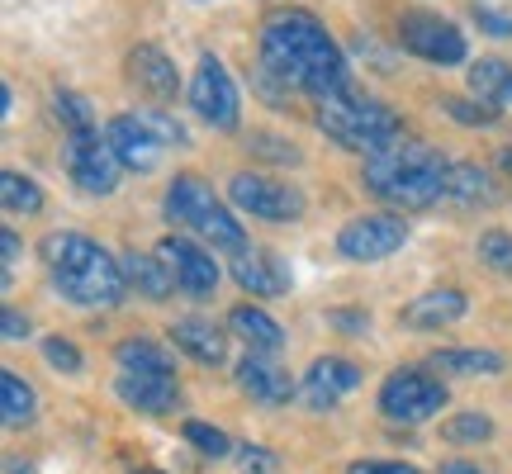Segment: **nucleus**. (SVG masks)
<instances>
[{"label":"nucleus","instance_id":"nucleus-1","mask_svg":"<svg viewBox=\"0 0 512 474\" xmlns=\"http://www.w3.org/2000/svg\"><path fill=\"white\" fill-rule=\"evenodd\" d=\"M261 76H271L285 95L299 91L309 100H332L351 91L347 53L337 48L328 24L299 5H280L261 19Z\"/></svg>","mask_w":512,"mask_h":474},{"label":"nucleus","instance_id":"nucleus-2","mask_svg":"<svg viewBox=\"0 0 512 474\" xmlns=\"http://www.w3.org/2000/svg\"><path fill=\"white\" fill-rule=\"evenodd\" d=\"M38 256L53 275L57 294L76 309H114L128 290L124 261L86 233H48L38 242Z\"/></svg>","mask_w":512,"mask_h":474},{"label":"nucleus","instance_id":"nucleus-3","mask_svg":"<svg viewBox=\"0 0 512 474\" xmlns=\"http://www.w3.org/2000/svg\"><path fill=\"white\" fill-rule=\"evenodd\" d=\"M446 157L427 143H394L380 157H366L361 181L375 200L394 209H432L446 200Z\"/></svg>","mask_w":512,"mask_h":474},{"label":"nucleus","instance_id":"nucleus-4","mask_svg":"<svg viewBox=\"0 0 512 474\" xmlns=\"http://www.w3.org/2000/svg\"><path fill=\"white\" fill-rule=\"evenodd\" d=\"M318 128L328 133L337 147L347 152H366V157H380L394 143H403V119L384 100L375 95H356L342 91L332 100H318Z\"/></svg>","mask_w":512,"mask_h":474},{"label":"nucleus","instance_id":"nucleus-5","mask_svg":"<svg viewBox=\"0 0 512 474\" xmlns=\"http://www.w3.org/2000/svg\"><path fill=\"white\" fill-rule=\"evenodd\" d=\"M166 219L176 223V228H190L195 237H204L214 252H247L252 242H247V228L242 219H233V209L200 181V176H176V181L166 185Z\"/></svg>","mask_w":512,"mask_h":474},{"label":"nucleus","instance_id":"nucleus-6","mask_svg":"<svg viewBox=\"0 0 512 474\" xmlns=\"http://www.w3.org/2000/svg\"><path fill=\"white\" fill-rule=\"evenodd\" d=\"M446 408V384L437 375H427L418 365H399L394 375H384L380 384V413L389 422H403V427H418V422L437 418Z\"/></svg>","mask_w":512,"mask_h":474},{"label":"nucleus","instance_id":"nucleus-7","mask_svg":"<svg viewBox=\"0 0 512 474\" xmlns=\"http://www.w3.org/2000/svg\"><path fill=\"white\" fill-rule=\"evenodd\" d=\"M190 110L200 114L209 128H219V133H233L242 119V95H238V81L233 72L223 67V57L204 53L195 62V76H190Z\"/></svg>","mask_w":512,"mask_h":474},{"label":"nucleus","instance_id":"nucleus-8","mask_svg":"<svg viewBox=\"0 0 512 474\" xmlns=\"http://www.w3.org/2000/svg\"><path fill=\"white\" fill-rule=\"evenodd\" d=\"M228 200L238 204L242 214L266 219V223H299L304 209H309L299 185L271 181V176H261V171H238V176L228 181Z\"/></svg>","mask_w":512,"mask_h":474},{"label":"nucleus","instance_id":"nucleus-9","mask_svg":"<svg viewBox=\"0 0 512 474\" xmlns=\"http://www.w3.org/2000/svg\"><path fill=\"white\" fill-rule=\"evenodd\" d=\"M399 43H403V53L422 57V62H432V67H460V62L470 57L465 34L441 15H403Z\"/></svg>","mask_w":512,"mask_h":474},{"label":"nucleus","instance_id":"nucleus-10","mask_svg":"<svg viewBox=\"0 0 512 474\" xmlns=\"http://www.w3.org/2000/svg\"><path fill=\"white\" fill-rule=\"evenodd\" d=\"M62 162H67V176L76 181V190H86V195H114L119 190L124 166H119V157L100 133H67Z\"/></svg>","mask_w":512,"mask_h":474},{"label":"nucleus","instance_id":"nucleus-11","mask_svg":"<svg viewBox=\"0 0 512 474\" xmlns=\"http://www.w3.org/2000/svg\"><path fill=\"white\" fill-rule=\"evenodd\" d=\"M408 242V223L399 214H361V219H347L342 223V233H337V252L347 256V261H384V256H394Z\"/></svg>","mask_w":512,"mask_h":474},{"label":"nucleus","instance_id":"nucleus-12","mask_svg":"<svg viewBox=\"0 0 512 474\" xmlns=\"http://www.w3.org/2000/svg\"><path fill=\"white\" fill-rule=\"evenodd\" d=\"M157 256L166 261L176 290L190 294V299H209V294L219 290V261L204 252L195 237H181V233L162 237V242H157Z\"/></svg>","mask_w":512,"mask_h":474},{"label":"nucleus","instance_id":"nucleus-13","mask_svg":"<svg viewBox=\"0 0 512 474\" xmlns=\"http://www.w3.org/2000/svg\"><path fill=\"white\" fill-rule=\"evenodd\" d=\"M105 143H110V152L119 157V166L124 171H157V162H162V143H157V133L138 119V114H114L110 124H105Z\"/></svg>","mask_w":512,"mask_h":474},{"label":"nucleus","instance_id":"nucleus-14","mask_svg":"<svg viewBox=\"0 0 512 474\" xmlns=\"http://www.w3.org/2000/svg\"><path fill=\"white\" fill-rule=\"evenodd\" d=\"M356 384H361V365L356 361H347V356H318V361L309 365L304 384H299V399L309 403L313 413H328Z\"/></svg>","mask_w":512,"mask_h":474},{"label":"nucleus","instance_id":"nucleus-15","mask_svg":"<svg viewBox=\"0 0 512 474\" xmlns=\"http://www.w3.org/2000/svg\"><path fill=\"white\" fill-rule=\"evenodd\" d=\"M114 394H119L124 408L147 413V418H162V413H176V408H181V384H176V375H128V370H119Z\"/></svg>","mask_w":512,"mask_h":474},{"label":"nucleus","instance_id":"nucleus-16","mask_svg":"<svg viewBox=\"0 0 512 474\" xmlns=\"http://www.w3.org/2000/svg\"><path fill=\"white\" fill-rule=\"evenodd\" d=\"M238 389L252 403H261V408H285V403L299 394L290 375H285L275 361L256 356V351H247V356L238 361Z\"/></svg>","mask_w":512,"mask_h":474},{"label":"nucleus","instance_id":"nucleus-17","mask_svg":"<svg viewBox=\"0 0 512 474\" xmlns=\"http://www.w3.org/2000/svg\"><path fill=\"white\" fill-rule=\"evenodd\" d=\"M128 81L143 95L162 100V105L176 100V91H181V72H176V62H171L157 43H138V48L128 53Z\"/></svg>","mask_w":512,"mask_h":474},{"label":"nucleus","instance_id":"nucleus-18","mask_svg":"<svg viewBox=\"0 0 512 474\" xmlns=\"http://www.w3.org/2000/svg\"><path fill=\"white\" fill-rule=\"evenodd\" d=\"M465 309H470V299L446 285V290H427L418 299H408L399 309V323L413 332H441V328H451V323H460Z\"/></svg>","mask_w":512,"mask_h":474},{"label":"nucleus","instance_id":"nucleus-19","mask_svg":"<svg viewBox=\"0 0 512 474\" xmlns=\"http://www.w3.org/2000/svg\"><path fill=\"white\" fill-rule=\"evenodd\" d=\"M233 280L256 299H275V294L290 290V266L266 247H247V252L233 256Z\"/></svg>","mask_w":512,"mask_h":474},{"label":"nucleus","instance_id":"nucleus-20","mask_svg":"<svg viewBox=\"0 0 512 474\" xmlns=\"http://www.w3.org/2000/svg\"><path fill=\"white\" fill-rule=\"evenodd\" d=\"M166 332H171V342H176L185 356H195L200 365L228 361V332H219L214 323H204V318H176Z\"/></svg>","mask_w":512,"mask_h":474},{"label":"nucleus","instance_id":"nucleus-21","mask_svg":"<svg viewBox=\"0 0 512 474\" xmlns=\"http://www.w3.org/2000/svg\"><path fill=\"white\" fill-rule=\"evenodd\" d=\"M446 200L460 204V209H489L498 200V181L475 162H451L446 166Z\"/></svg>","mask_w":512,"mask_h":474},{"label":"nucleus","instance_id":"nucleus-22","mask_svg":"<svg viewBox=\"0 0 512 474\" xmlns=\"http://www.w3.org/2000/svg\"><path fill=\"white\" fill-rule=\"evenodd\" d=\"M228 328L238 332L242 342H247V351H256V356H275V351L285 347V328L266 309H256V304H238V309L228 313Z\"/></svg>","mask_w":512,"mask_h":474},{"label":"nucleus","instance_id":"nucleus-23","mask_svg":"<svg viewBox=\"0 0 512 474\" xmlns=\"http://www.w3.org/2000/svg\"><path fill=\"white\" fill-rule=\"evenodd\" d=\"M119 261H124V280L143 294V299H152V304L171 299L176 280H171V271H166V261L157 252H152V256H147V252H124Z\"/></svg>","mask_w":512,"mask_h":474},{"label":"nucleus","instance_id":"nucleus-24","mask_svg":"<svg viewBox=\"0 0 512 474\" xmlns=\"http://www.w3.org/2000/svg\"><path fill=\"white\" fill-rule=\"evenodd\" d=\"M465 81H470V95L484 105H498V110L512 105V62H503V57H479L465 72Z\"/></svg>","mask_w":512,"mask_h":474},{"label":"nucleus","instance_id":"nucleus-25","mask_svg":"<svg viewBox=\"0 0 512 474\" xmlns=\"http://www.w3.org/2000/svg\"><path fill=\"white\" fill-rule=\"evenodd\" d=\"M114 361H119V370H128V375H176L171 351L157 347L152 337H128V342H119V347H114Z\"/></svg>","mask_w":512,"mask_h":474},{"label":"nucleus","instance_id":"nucleus-26","mask_svg":"<svg viewBox=\"0 0 512 474\" xmlns=\"http://www.w3.org/2000/svg\"><path fill=\"white\" fill-rule=\"evenodd\" d=\"M38 413V394L29 380H19L15 370L5 365L0 370V418H5V427H29Z\"/></svg>","mask_w":512,"mask_h":474},{"label":"nucleus","instance_id":"nucleus-27","mask_svg":"<svg viewBox=\"0 0 512 474\" xmlns=\"http://www.w3.org/2000/svg\"><path fill=\"white\" fill-rule=\"evenodd\" d=\"M437 370H451V375H503V356L498 351H484V347H451V351H437L432 356Z\"/></svg>","mask_w":512,"mask_h":474},{"label":"nucleus","instance_id":"nucleus-28","mask_svg":"<svg viewBox=\"0 0 512 474\" xmlns=\"http://www.w3.org/2000/svg\"><path fill=\"white\" fill-rule=\"evenodd\" d=\"M0 200H5V214H43V190H38L34 176L24 171H5L0 176Z\"/></svg>","mask_w":512,"mask_h":474},{"label":"nucleus","instance_id":"nucleus-29","mask_svg":"<svg viewBox=\"0 0 512 474\" xmlns=\"http://www.w3.org/2000/svg\"><path fill=\"white\" fill-rule=\"evenodd\" d=\"M489 437H494V418H484V413H451L441 422V441L446 446H479Z\"/></svg>","mask_w":512,"mask_h":474},{"label":"nucleus","instance_id":"nucleus-30","mask_svg":"<svg viewBox=\"0 0 512 474\" xmlns=\"http://www.w3.org/2000/svg\"><path fill=\"white\" fill-rule=\"evenodd\" d=\"M181 437H185V446H195L200 456H209V460H223V456H233L238 446L228 441V432L223 427H214V422H200V418H190L181 427Z\"/></svg>","mask_w":512,"mask_h":474},{"label":"nucleus","instance_id":"nucleus-31","mask_svg":"<svg viewBox=\"0 0 512 474\" xmlns=\"http://www.w3.org/2000/svg\"><path fill=\"white\" fill-rule=\"evenodd\" d=\"M441 114L446 119H456V124L465 128H489L503 119V110L498 105H484V100H465V95H441Z\"/></svg>","mask_w":512,"mask_h":474},{"label":"nucleus","instance_id":"nucleus-32","mask_svg":"<svg viewBox=\"0 0 512 474\" xmlns=\"http://www.w3.org/2000/svg\"><path fill=\"white\" fill-rule=\"evenodd\" d=\"M53 114H57V124L67 128V133H95V110H91V100H86V95L57 91L53 95Z\"/></svg>","mask_w":512,"mask_h":474},{"label":"nucleus","instance_id":"nucleus-33","mask_svg":"<svg viewBox=\"0 0 512 474\" xmlns=\"http://www.w3.org/2000/svg\"><path fill=\"white\" fill-rule=\"evenodd\" d=\"M475 252L494 275H512V233L508 228H484Z\"/></svg>","mask_w":512,"mask_h":474},{"label":"nucleus","instance_id":"nucleus-34","mask_svg":"<svg viewBox=\"0 0 512 474\" xmlns=\"http://www.w3.org/2000/svg\"><path fill=\"white\" fill-rule=\"evenodd\" d=\"M138 119H143V124L157 133V143H162V147H190V133H185V124L171 110H162V105H157V110H138Z\"/></svg>","mask_w":512,"mask_h":474},{"label":"nucleus","instance_id":"nucleus-35","mask_svg":"<svg viewBox=\"0 0 512 474\" xmlns=\"http://www.w3.org/2000/svg\"><path fill=\"white\" fill-rule=\"evenodd\" d=\"M247 152H252V157H266V162H290V166L304 162L299 147H290L285 138H275V133H252V138H247Z\"/></svg>","mask_w":512,"mask_h":474},{"label":"nucleus","instance_id":"nucleus-36","mask_svg":"<svg viewBox=\"0 0 512 474\" xmlns=\"http://www.w3.org/2000/svg\"><path fill=\"white\" fill-rule=\"evenodd\" d=\"M233 456H238V470H242V474H285L280 456H275V451H266V446H256V441L238 446Z\"/></svg>","mask_w":512,"mask_h":474},{"label":"nucleus","instance_id":"nucleus-37","mask_svg":"<svg viewBox=\"0 0 512 474\" xmlns=\"http://www.w3.org/2000/svg\"><path fill=\"white\" fill-rule=\"evenodd\" d=\"M43 356H48V365L53 370H62V375H81V351H76V342H67V337H48L43 342Z\"/></svg>","mask_w":512,"mask_h":474},{"label":"nucleus","instance_id":"nucleus-38","mask_svg":"<svg viewBox=\"0 0 512 474\" xmlns=\"http://www.w3.org/2000/svg\"><path fill=\"white\" fill-rule=\"evenodd\" d=\"M470 15H475V24L484 29V34L494 38H512V15H503V10H494V5H470Z\"/></svg>","mask_w":512,"mask_h":474},{"label":"nucleus","instance_id":"nucleus-39","mask_svg":"<svg viewBox=\"0 0 512 474\" xmlns=\"http://www.w3.org/2000/svg\"><path fill=\"white\" fill-rule=\"evenodd\" d=\"M328 323L337 332H347V337H366V332H370V313H361V309H328Z\"/></svg>","mask_w":512,"mask_h":474},{"label":"nucleus","instance_id":"nucleus-40","mask_svg":"<svg viewBox=\"0 0 512 474\" xmlns=\"http://www.w3.org/2000/svg\"><path fill=\"white\" fill-rule=\"evenodd\" d=\"M347 474H422L418 465H403V460H356Z\"/></svg>","mask_w":512,"mask_h":474},{"label":"nucleus","instance_id":"nucleus-41","mask_svg":"<svg viewBox=\"0 0 512 474\" xmlns=\"http://www.w3.org/2000/svg\"><path fill=\"white\" fill-rule=\"evenodd\" d=\"M0 328H5V337H10V342H24V337H29V318H24L19 309H5V313H0Z\"/></svg>","mask_w":512,"mask_h":474},{"label":"nucleus","instance_id":"nucleus-42","mask_svg":"<svg viewBox=\"0 0 512 474\" xmlns=\"http://www.w3.org/2000/svg\"><path fill=\"white\" fill-rule=\"evenodd\" d=\"M0 252H5L0 256V261H5V280H10V266L19 261V233L15 228H5V233H0Z\"/></svg>","mask_w":512,"mask_h":474},{"label":"nucleus","instance_id":"nucleus-43","mask_svg":"<svg viewBox=\"0 0 512 474\" xmlns=\"http://www.w3.org/2000/svg\"><path fill=\"white\" fill-rule=\"evenodd\" d=\"M437 474H494L489 465H479V460H441Z\"/></svg>","mask_w":512,"mask_h":474},{"label":"nucleus","instance_id":"nucleus-44","mask_svg":"<svg viewBox=\"0 0 512 474\" xmlns=\"http://www.w3.org/2000/svg\"><path fill=\"white\" fill-rule=\"evenodd\" d=\"M15 110V91H10V86H0V114H10Z\"/></svg>","mask_w":512,"mask_h":474},{"label":"nucleus","instance_id":"nucleus-45","mask_svg":"<svg viewBox=\"0 0 512 474\" xmlns=\"http://www.w3.org/2000/svg\"><path fill=\"white\" fill-rule=\"evenodd\" d=\"M10 474H34V470L29 465H10Z\"/></svg>","mask_w":512,"mask_h":474},{"label":"nucleus","instance_id":"nucleus-46","mask_svg":"<svg viewBox=\"0 0 512 474\" xmlns=\"http://www.w3.org/2000/svg\"><path fill=\"white\" fill-rule=\"evenodd\" d=\"M133 474H166V470H133Z\"/></svg>","mask_w":512,"mask_h":474}]
</instances>
